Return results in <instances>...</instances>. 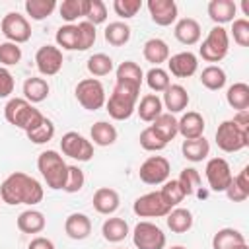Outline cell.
Segmentation results:
<instances>
[{"label":"cell","instance_id":"f5cc1de1","mask_svg":"<svg viewBox=\"0 0 249 249\" xmlns=\"http://www.w3.org/2000/svg\"><path fill=\"white\" fill-rule=\"evenodd\" d=\"M14 76L8 68L0 66V99L4 97H10V93L14 91Z\"/></svg>","mask_w":249,"mask_h":249},{"label":"cell","instance_id":"7402d4cb","mask_svg":"<svg viewBox=\"0 0 249 249\" xmlns=\"http://www.w3.org/2000/svg\"><path fill=\"white\" fill-rule=\"evenodd\" d=\"M115 76H117V84H124V86L138 88V89H140L142 80H144V72L134 60L121 62L117 66V70H115Z\"/></svg>","mask_w":249,"mask_h":249},{"label":"cell","instance_id":"f35d334b","mask_svg":"<svg viewBox=\"0 0 249 249\" xmlns=\"http://www.w3.org/2000/svg\"><path fill=\"white\" fill-rule=\"evenodd\" d=\"M25 12L31 19L35 21H41L45 18H49L54 8H56V2L54 0H25Z\"/></svg>","mask_w":249,"mask_h":249},{"label":"cell","instance_id":"816d5d0a","mask_svg":"<svg viewBox=\"0 0 249 249\" xmlns=\"http://www.w3.org/2000/svg\"><path fill=\"white\" fill-rule=\"evenodd\" d=\"M231 37L239 47H247L249 45V19L245 18H237L231 21Z\"/></svg>","mask_w":249,"mask_h":249},{"label":"cell","instance_id":"cb8c5ba5","mask_svg":"<svg viewBox=\"0 0 249 249\" xmlns=\"http://www.w3.org/2000/svg\"><path fill=\"white\" fill-rule=\"evenodd\" d=\"M45 226H47L45 214L35 208H27L18 216V230L23 233H41Z\"/></svg>","mask_w":249,"mask_h":249},{"label":"cell","instance_id":"60d3db41","mask_svg":"<svg viewBox=\"0 0 249 249\" xmlns=\"http://www.w3.org/2000/svg\"><path fill=\"white\" fill-rule=\"evenodd\" d=\"M146 84H148V88L152 89V91H156V93H163L167 88H169V84H171V80H169V72L167 70H163V68H160V66H154V68H150L148 72H146Z\"/></svg>","mask_w":249,"mask_h":249},{"label":"cell","instance_id":"1f68e13d","mask_svg":"<svg viewBox=\"0 0 249 249\" xmlns=\"http://www.w3.org/2000/svg\"><path fill=\"white\" fill-rule=\"evenodd\" d=\"M89 136L93 140L91 144L105 148V146H111V144L117 142V128L107 121H97V123H93V126L89 130Z\"/></svg>","mask_w":249,"mask_h":249},{"label":"cell","instance_id":"52a82bcc","mask_svg":"<svg viewBox=\"0 0 249 249\" xmlns=\"http://www.w3.org/2000/svg\"><path fill=\"white\" fill-rule=\"evenodd\" d=\"M76 99L86 111H97L105 105V88L97 78H84L76 86Z\"/></svg>","mask_w":249,"mask_h":249},{"label":"cell","instance_id":"f546056e","mask_svg":"<svg viewBox=\"0 0 249 249\" xmlns=\"http://www.w3.org/2000/svg\"><path fill=\"white\" fill-rule=\"evenodd\" d=\"M226 101L235 111H247L249 109V86L245 82H235L226 91Z\"/></svg>","mask_w":249,"mask_h":249},{"label":"cell","instance_id":"7bdbcfd3","mask_svg":"<svg viewBox=\"0 0 249 249\" xmlns=\"http://www.w3.org/2000/svg\"><path fill=\"white\" fill-rule=\"evenodd\" d=\"M160 195H161V198H163V202L169 206V208H175L183 198H185V193H183V189H181V185H179V181L177 179H167L165 183H163V187L160 189Z\"/></svg>","mask_w":249,"mask_h":249},{"label":"cell","instance_id":"d6a6232c","mask_svg":"<svg viewBox=\"0 0 249 249\" xmlns=\"http://www.w3.org/2000/svg\"><path fill=\"white\" fill-rule=\"evenodd\" d=\"M239 243H245V237L235 228H222L212 237V249H233Z\"/></svg>","mask_w":249,"mask_h":249},{"label":"cell","instance_id":"b9f144b4","mask_svg":"<svg viewBox=\"0 0 249 249\" xmlns=\"http://www.w3.org/2000/svg\"><path fill=\"white\" fill-rule=\"evenodd\" d=\"M25 134H27V140H31L33 144H47V142H51L53 136H54V123L45 117V119L41 121V124H37L33 130H29V132H25Z\"/></svg>","mask_w":249,"mask_h":249},{"label":"cell","instance_id":"6da1fadb","mask_svg":"<svg viewBox=\"0 0 249 249\" xmlns=\"http://www.w3.org/2000/svg\"><path fill=\"white\" fill-rule=\"evenodd\" d=\"M43 196H45L43 185L35 177L23 171L10 173L0 185V198L10 206H16V204L35 206L43 200Z\"/></svg>","mask_w":249,"mask_h":249},{"label":"cell","instance_id":"d590c367","mask_svg":"<svg viewBox=\"0 0 249 249\" xmlns=\"http://www.w3.org/2000/svg\"><path fill=\"white\" fill-rule=\"evenodd\" d=\"M226 72L220 68V66H216V64H210V66H206L202 72H200V84L206 88V89H210V91H218V89H222L224 86H226Z\"/></svg>","mask_w":249,"mask_h":249},{"label":"cell","instance_id":"5b68a950","mask_svg":"<svg viewBox=\"0 0 249 249\" xmlns=\"http://www.w3.org/2000/svg\"><path fill=\"white\" fill-rule=\"evenodd\" d=\"M228 51H230V35H228V31L222 25H214L208 31L206 39L202 41V45L198 49V54L206 62H220V60L226 58Z\"/></svg>","mask_w":249,"mask_h":249},{"label":"cell","instance_id":"277c9868","mask_svg":"<svg viewBox=\"0 0 249 249\" xmlns=\"http://www.w3.org/2000/svg\"><path fill=\"white\" fill-rule=\"evenodd\" d=\"M37 169H39V173L45 179L49 189H53V191L64 189L66 175H68V165L56 150L41 152L39 158H37Z\"/></svg>","mask_w":249,"mask_h":249},{"label":"cell","instance_id":"4fadbf2b","mask_svg":"<svg viewBox=\"0 0 249 249\" xmlns=\"http://www.w3.org/2000/svg\"><path fill=\"white\" fill-rule=\"evenodd\" d=\"M169 206L163 202L160 191H152L146 193L142 196H138L132 204V212L140 218H163L169 214Z\"/></svg>","mask_w":249,"mask_h":249},{"label":"cell","instance_id":"8992f818","mask_svg":"<svg viewBox=\"0 0 249 249\" xmlns=\"http://www.w3.org/2000/svg\"><path fill=\"white\" fill-rule=\"evenodd\" d=\"M216 144L222 152L233 154L249 146V132L241 130L231 119L224 121L216 128Z\"/></svg>","mask_w":249,"mask_h":249},{"label":"cell","instance_id":"9a60e30c","mask_svg":"<svg viewBox=\"0 0 249 249\" xmlns=\"http://www.w3.org/2000/svg\"><path fill=\"white\" fill-rule=\"evenodd\" d=\"M148 12L156 25L167 27L177 21V4L175 0H148Z\"/></svg>","mask_w":249,"mask_h":249},{"label":"cell","instance_id":"836d02e7","mask_svg":"<svg viewBox=\"0 0 249 249\" xmlns=\"http://www.w3.org/2000/svg\"><path fill=\"white\" fill-rule=\"evenodd\" d=\"M130 33L132 31H130V25L128 23H124V21H111L105 27V31H103V37H105V41L109 45L123 47V45H126L130 41Z\"/></svg>","mask_w":249,"mask_h":249},{"label":"cell","instance_id":"4dcf8cb0","mask_svg":"<svg viewBox=\"0 0 249 249\" xmlns=\"http://www.w3.org/2000/svg\"><path fill=\"white\" fill-rule=\"evenodd\" d=\"M103 239L109 243H119L128 235V224L124 218H107L101 226Z\"/></svg>","mask_w":249,"mask_h":249},{"label":"cell","instance_id":"9c48e42d","mask_svg":"<svg viewBox=\"0 0 249 249\" xmlns=\"http://www.w3.org/2000/svg\"><path fill=\"white\" fill-rule=\"evenodd\" d=\"M0 29H2L4 37L10 43H16V45L27 43L31 39V25H29V21H27L25 16H21L18 12H8L2 18V21H0Z\"/></svg>","mask_w":249,"mask_h":249},{"label":"cell","instance_id":"6f0895ef","mask_svg":"<svg viewBox=\"0 0 249 249\" xmlns=\"http://www.w3.org/2000/svg\"><path fill=\"white\" fill-rule=\"evenodd\" d=\"M233 249H249V245H247V241H245V243H239V245L233 247Z\"/></svg>","mask_w":249,"mask_h":249},{"label":"cell","instance_id":"8d00e7d4","mask_svg":"<svg viewBox=\"0 0 249 249\" xmlns=\"http://www.w3.org/2000/svg\"><path fill=\"white\" fill-rule=\"evenodd\" d=\"M86 12H88V0H64L58 6V14L66 23H72L78 18H86Z\"/></svg>","mask_w":249,"mask_h":249},{"label":"cell","instance_id":"2e32d148","mask_svg":"<svg viewBox=\"0 0 249 249\" xmlns=\"http://www.w3.org/2000/svg\"><path fill=\"white\" fill-rule=\"evenodd\" d=\"M167 68L175 78H191L198 68V58L191 51H183L167 58Z\"/></svg>","mask_w":249,"mask_h":249},{"label":"cell","instance_id":"7a4b0ae2","mask_svg":"<svg viewBox=\"0 0 249 249\" xmlns=\"http://www.w3.org/2000/svg\"><path fill=\"white\" fill-rule=\"evenodd\" d=\"M4 117L6 121L16 126V128H21L25 132L33 130L37 124H41V121L45 119V115L35 109L27 99L23 97H12L8 99L6 107H4Z\"/></svg>","mask_w":249,"mask_h":249},{"label":"cell","instance_id":"e0dca14e","mask_svg":"<svg viewBox=\"0 0 249 249\" xmlns=\"http://www.w3.org/2000/svg\"><path fill=\"white\" fill-rule=\"evenodd\" d=\"M204 117L196 111H187L179 121H177V134H181L185 140H193V138H200L204 136Z\"/></svg>","mask_w":249,"mask_h":249},{"label":"cell","instance_id":"7dc6e473","mask_svg":"<svg viewBox=\"0 0 249 249\" xmlns=\"http://www.w3.org/2000/svg\"><path fill=\"white\" fill-rule=\"evenodd\" d=\"M138 140H140V146H142L146 152H161V150L167 146V142H163V140L154 132L152 126H146V128L140 132Z\"/></svg>","mask_w":249,"mask_h":249},{"label":"cell","instance_id":"484cf974","mask_svg":"<svg viewBox=\"0 0 249 249\" xmlns=\"http://www.w3.org/2000/svg\"><path fill=\"white\" fill-rule=\"evenodd\" d=\"M136 113H138V117H140L144 123H154V121L163 113V103H161V99L158 97V93H146V95L140 99V103H138V107H136Z\"/></svg>","mask_w":249,"mask_h":249},{"label":"cell","instance_id":"f1b7e54d","mask_svg":"<svg viewBox=\"0 0 249 249\" xmlns=\"http://www.w3.org/2000/svg\"><path fill=\"white\" fill-rule=\"evenodd\" d=\"M181 152H183L185 160H189L193 163H198V161L206 160V156L210 154V144H208V140L204 136L193 138V140H183Z\"/></svg>","mask_w":249,"mask_h":249},{"label":"cell","instance_id":"44dd1931","mask_svg":"<svg viewBox=\"0 0 249 249\" xmlns=\"http://www.w3.org/2000/svg\"><path fill=\"white\" fill-rule=\"evenodd\" d=\"M235 14H237V6L233 0H210L208 2V16L216 25L224 27V23H230L235 19Z\"/></svg>","mask_w":249,"mask_h":249},{"label":"cell","instance_id":"d6986e66","mask_svg":"<svg viewBox=\"0 0 249 249\" xmlns=\"http://www.w3.org/2000/svg\"><path fill=\"white\" fill-rule=\"evenodd\" d=\"M64 231L70 239L82 241V239L89 237V233H91V220L84 212H72L64 220Z\"/></svg>","mask_w":249,"mask_h":249},{"label":"cell","instance_id":"ac0fdd59","mask_svg":"<svg viewBox=\"0 0 249 249\" xmlns=\"http://www.w3.org/2000/svg\"><path fill=\"white\" fill-rule=\"evenodd\" d=\"M91 202H93L95 212H99V214H103V216H109V214L117 212V208L121 206V196H119V193H117L115 189H111V187H99V189L93 193Z\"/></svg>","mask_w":249,"mask_h":249},{"label":"cell","instance_id":"f907efd6","mask_svg":"<svg viewBox=\"0 0 249 249\" xmlns=\"http://www.w3.org/2000/svg\"><path fill=\"white\" fill-rule=\"evenodd\" d=\"M142 8V0H115L113 2V10L119 18L123 19H130L134 18Z\"/></svg>","mask_w":249,"mask_h":249},{"label":"cell","instance_id":"e575fe53","mask_svg":"<svg viewBox=\"0 0 249 249\" xmlns=\"http://www.w3.org/2000/svg\"><path fill=\"white\" fill-rule=\"evenodd\" d=\"M154 132L163 140V142H171L175 136H177V119L169 113H161L152 124Z\"/></svg>","mask_w":249,"mask_h":249},{"label":"cell","instance_id":"74e56055","mask_svg":"<svg viewBox=\"0 0 249 249\" xmlns=\"http://www.w3.org/2000/svg\"><path fill=\"white\" fill-rule=\"evenodd\" d=\"M86 68H88V72H89L91 76H97V78H99V76L111 74L113 68H115V64H113V58H111L109 54H105V53H95V54H91V56L88 58Z\"/></svg>","mask_w":249,"mask_h":249},{"label":"cell","instance_id":"680465c9","mask_svg":"<svg viewBox=\"0 0 249 249\" xmlns=\"http://www.w3.org/2000/svg\"><path fill=\"white\" fill-rule=\"evenodd\" d=\"M169 249H187V247H183V245H171Z\"/></svg>","mask_w":249,"mask_h":249},{"label":"cell","instance_id":"d4e9b609","mask_svg":"<svg viewBox=\"0 0 249 249\" xmlns=\"http://www.w3.org/2000/svg\"><path fill=\"white\" fill-rule=\"evenodd\" d=\"M165 222H167V228L173 231V233H187L191 228H193V212L189 208H171L169 214L165 216Z\"/></svg>","mask_w":249,"mask_h":249},{"label":"cell","instance_id":"603a6c76","mask_svg":"<svg viewBox=\"0 0 249 249\" xmlns=\"http://www.w3.org/2000/svg\"><path fill=\"white\" fill-rule=\"evenodd\" d=\"M175 39L183 45H196L200 41V25L193 18H183L175 23Z\"/></svg>","mask_w":249,"mask_h":249},{"label":"cell","instance_id":"7c38bea8","mask_svg":"<svg viewBox=\"0 0 249 249\" xmlns=\"http://www.w3.org/2000/svg\"><path fill=\"white\" fill-rule=\"evenodd\" d=\"M60 150L64 156L78 160V161H89L93 158V144L74 130H68L66 134H62Z\"/></svg>","mask_w":249,"mask_h":249},{"label":"cell","instance_id":"11a10c76","mask_svg":"<svg viewBox=\"0 0 249 249\" xmlns=\"http://www.w3.org/2000/svg\"><path fill=\"white\" fill-rule=\"evenodd\" d=\"M231 121H233L241 130L249 132V109H247V111H237Z\"/></svg>","mask_w":249,"mask_h":249},{"label":"cell","instance_id":"5bb4252c","mask_svg":"<svg viewBox=\"0 0 249 249\" xmlns=\"http://www.w3.org/2000/svg\"><path fill=\"white\" fill-rule=\"evenodd\" d=\"M62 51L54 45H43L35 53V66L43 76H54L62 68Z\"/></svg>","mask_w":249,"mask_h":249},{"label":"cell","instance_id":"9f6ffc18","mask_svg":"<svg viewBox=\"0 0 249 249\" xmlns=\"http://www.w3.org/2000/svg\"><path fill=\"white\" fill-rule=\"evenodd\" d=\"M27 249H54V243H53L51 239H47V237L39 235V237H35V239H31V241H29Z\"/></svg>","mask_w":249,"mask_h":249},{"label":"cell","instance_id":"db71d44e","mask_svg":"<svg viewBox=\"0 0 249 249\" xmlns=\"http://www.w3.org/2000/svg\"><path fill=\"white\" fill-rule=\"evenodd\" d=\"M224 193H226V196H228L231 202H243V200H247V196H249V193L243 191L233 179H231V183L228 185V189H226Z\"/></svg>","mask_w":249,"mask_h":249},{"label":"cell","instance_id":"c3c4849f","mask_svg":"<svg viewBox=\"0 0 249 249\" xmlns=\"http://www.w3.org/2000/svg\"><path fill=\"white\" fill-rule=\"evenodd\" d=\"M84 183H86V175L84 171L78 167V165H68V175H66V183H64V193H78L84 189Z\"/></svg>","mask_w":249,"mask_h":249},{"label":"cell","instance_id":"f6af8a7d","mask_svg":"<svg viewBox=\"0 0 249 249\" xmlns=\"http://www.w3.org/2000/svg\"><path fill=\"white\" fill-rule=\"evenodd\" d=\"M21 60V47L10 41L0 43V66L8 68V66H16Z\"/></svg>","mask_w":249,"mask_h":249},{"label":"cell","instance_id":"ba28073f","mask_svg":"<svg viewBox=\"0 0 249 249\" xmlns=\"http://www.w3.org/2000/svg\"><path fill=\"white\" fill-rule=\"evenodd\" d=\"M132 243L136 249H165V233L152 222H138L132 230Z\"/></svg>","mask_w":249,"mask_h":249},{"label":"cell","instance_id":"3957f363","mask_svg":"<svg viewBox=\"0 0 249 249\" xmlns=\"http://www.w3.org/2000/svg\"><path fill=\"white\" fill-rule=\"evenodd\" d=\"M138 97H140V89L138 88H130V86H124V84H115L113 93L105 101L109 117L115 119V121L130 119L132 113L136 111Z\"/></svg>","mask_w":249,"mask_h":249},{"label":"cell","instance_id":"30bf717a","mask_svg":"<svg viewBox=\"0 0 249 249\" xmlns=\"http://www.w3.org/2000/svg\"><path fill=\"white\" fill-rule=\"evenodd\" d=\"M169 173H171V165L163 156L146 158L138 169V177L146 185H163L169 179Z\"/></svg>","mask_w":249,"mask_h":249},{"label":"cell","instance_id":"ab89813d","mask_svg":"<svg viewBox=\"0 0 249 249\" xmlns=\"http://www.w3.org/2000/svg\"><path fill=\"white\" fill-rule=\"evenodd\" d=\"M56 45L58 49H64V51H78V27L74 23H66V25H60L56 29Z\"/></svg>","mask_w":249,"mask_h":249},{"label":"cell","instance_id":"83f0119b","mask_svg":"<svg viewBox=\"0 0 249 249\" xmlns=\"http://www.w3.org/2000/svg\"><path fill=\"white\" fill-rule=\"evenodd\" d=\"M49 82L45 78H27L23 82V99H27L31 105L41 103L49 97Z\"/></svg>","mask_w":249,"mask_h":249},{"label":"cell","instance_id":"4316f807","mask_svg":"<svg viewBox=\"0 0 249 249\" xmlns=\"http://www.w3.org/2000/svg\"><path fill=\"white\" fill-rule=\"evenodd\" d=\"M142 54H144V58H146L148 62L160 66L161 62H167V58H169V47H167V43H165L163 39L154 37V39H148V41L144 43Z\"/></svg>","mask_w":249,"mask_h":249},{"label":"cell","instance_id":"8fae6325","mask_svg":"<svg viewBox=\"0 0 249 249\" xmlns=\"http://www.w3.org/2000/svg\"><path fill=\"white\" fill-rule=\"evenodd\" d=\"M204 175H206L210 191H214V193H224L233 179L231 167L224 158H210L206 161Z\"/></svg>","mask_w":249,"mask_h":249},{"label":"cell","instance_id":"ffe728a7","mask_svg":"<svg viewBox=\"0 0 249 249\" xmlns=\"http://www.w3.org/2000/svg\"><path fill=\"white\" fill-rule=\"evenodd\" d=\"M163 107L167 109L169 115H175V113H181L187 109L189 105V93L183 86L179 84H169V88L163 91V99H161Z\"/></svg>","mask_w":249,"mask_h":249},{"label":"cell","instance_id":"91938a15","mask_svg":"<svg viewBox=\"0 0 249 249\" xmlns=\"http://www.w3.org/2000/svg\"><path fill=\"white\" fill-rule=\"evenodd\" d=\"M117 249H119V247H117Z\"/></svg>","mask_w":249,"mask_h":249},{"label":"cell","instance_id":"bcb514c9","mask_svg":"<svg viewBox=\"0 0 249 249\" xmlns=\"http://www.w3.org/2000/svg\"><path fill=\"white\" fill-rule=\"evenodd\" d=\"M76 27H78V51H88L89 47H93V43L97 39L95 25H91L89 21L84 19Z\"/></svg>","mask_w":249,"mask_h":249},{"label":"cell","instance_id":"ee69618b","mask_svg":"<svg viewBox=\"0 0 249 249\" xmlns=\"http://www.w3.org/2000/svg\"><path fill=\"white\" fill-rule=\"evenodd\" d=\"M179 185L185 193V196L189 195H196V191L200 189V173L195 169V167H185L181 173H179Z\"/></svg>","mask_w":249,"mask_h":249},{"label":"cell","instance_id":"681fc988","mask_svg":"<svg viewBox=\"0 0 249 249\" xmlns=\"http://www.w3.org/2000/svg\"><path fill=\"white\" fill-rule=\"evenodd\" d=\"M107 19V6L101 0H88V12H86V21L91 25L105 23Z\"/></svg>","mask_w":249,"mask_h":249}]
</instances>
